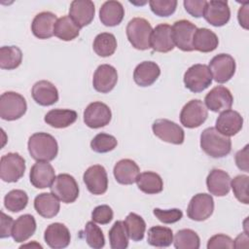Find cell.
I'll return each instance as SVG.
<instances>
[{"label": "cell", "mask_w": 249, "mask_h": 249, "mask_svg": "<svg viewBox=\"0 0 249 249\" xmlns=\"http://www.w3.org/2000/svg\"><path fill=\"white\" fill-rule=\"evenodd\" d=\"M30 156L37 161H51L58 153V145L55 138L46 132L32 134L27 143Z\"/></svg>", "instance_id": "1"}, {"label": "cell", "mask_w": 249, "mask_h": 249, "mask_svg": "<svg viewBox=\"0 0 249 249\" xmlns=\"http://www.w3.org/2000/svg\"><path fill=\"white\" fill-rule=\"evenodd\" d=\"M200 147L211 158H224L231 151V140L215 127H207L200 134Z\"/></svg>", "instance_id": "2"}, {"label": "cell", "mask_w": 249, "mask_h": 249, "mask_svg": "<svg viewBox=\"0 0 249 249\" xmlns=\"http://www.w3.org/2000/svg\"><path fill=\"white\" fill-rule=\"evenodd\" d=\"M126 37L133 48L145 51L150 49V38L153 28L150 22L143 18H134L126 25Z\"/></svg>", "instance_id": "3"}, {"label": "cell", "mask_w": 249, "mask_h": 249, "mask_svg": "<svg viewBox=\"0 0 249 249\" xmlns=\"http://www.w3.org/2000/svg\"><path fill=\"white\" fill-rule=\"evenodd\" d=\"M27 109L25 98L15 91H6L0 96V117L5 121L21 118Z\"/></svg>", "instance_id": "4"}, {"label": "cell", "mask_w": 249, "mask_h": 249, "mask_svg": "<svg viewBox=\"0 0 249 249\" xmlns=\"http://www.w3.org/2000/svg\"><path fill=\"white\" fill-rule=\"evenodd\" d=\"M185 87L192 92H200L212 83V75L205 64H194L184 74Z\"/></svg>", "instance_id": "5"}, {"label": "cell", "mask_w": 249, "mask_h": 249, "mask_svg": "<svg viewBox=\"0 0 249 249\" xmlns=\"http://www.w3.org/2000/svg\"><path fill=\"white\" fill-rule=\"evenodd\" d=\"M25 171V160L18 153H8L0 160V177L4 182L18 181Z\"/></svg>", "instance_id": "6"}, {"label": "cell", "mask_w": 249, "mask_h": 249, "mask_svg": "<svg viewBox=\"0 0 249 249\" xmlns=\"http://www.w3.org/2000/svg\"><path fill=\"white\" fill-rule=\"evenodd\" d=\"M50 188L52 193L64 203H72L79 196V186L75 178L67 173L55 176Z\"/></svg>", "instance_id": "7"}, {"label": "cell", "mask_w": 249, "mask_h": 249, "mask_svg": "<svg viewBox=\"0 0 249 249\" xmlns=\"http://www.w3.org/2000/svg\"><path fill=\"white\" fill-rule=\"evenodd\" d=\"M208 111L200 99H192L184 105L180 112V122L188 128L200 126L207 119Z\"/></svg>", "instance_id": "8"}, {"label": "cell", "mask_w": 249, "mask_h": 249, "mask_svg": "<svg viewBox=\"0 0 249 249\" xmlns=\"http://www.w3.org/2000/svg\"><path fill=\"white\" fill-rule=\"evenodd\" d=\"M209 70L217 83L224 84L230 81L235 73V60L228 53H219L209 62Z\"/></svg>", "instance_id": "9"}, {"label": "cell", "mask_w": 249, "mask_h": 249, "mask_svg": "<svg viewBox=\"0 0 249 249\" xmlns=\"http://www.w3.org/2000/svg\"><path fill=\"white\" fill-rule=\"evenodd\" d=\"M152 129L154 134L164 142L175 145H181L184 142L185 132L183 128L170 120L159 119L155 121Z\"/></svg>", "instance_id": "10"}, {"label": "cell", "mask_w": 249, "mask_h": 249, "mask_svg": "<svg viewBox=\"0 0 249 249\" xmlns=\"http://www.w3.org/2000/svg\"><path fill=\"white\" fill-rule=\"evenodd\" d=\"M213 211L214 200L211 195L200 193L191 198L187 208V215L191 220L201 222L208 219Z\"/></svg>", "instance_id": "11"}, {"label": "cell", "mask_w": 249, "mask_h": 249, "mask_svg": "<svg viewBox=\"0 0 249 249\" xmlns=\"http://www.w3.org/2000/svg\"><path fill=\"white\" fill-rule=\"evenodd\" d=\"M112 119L108 105L100 101L89 103L84 111V122L90 128H99L107 125Z\"/></svg>", "instance_id": "12"}, {"label": "cell", "mask_w": 249, "mask_h": 249, "mask_svg": "<svg viewBox=\"0 0 249 249\" xmlns=\"http://www.w3.org/2000/svg\"><path fill=\"white\" fill-rule=\"evenodd\" d=\"M196 26L187 19H180L172 25V38L174 45L183 52L194 51L193 38Z\"/></svg>", "instance_id": "13"}, {"label": "cell", "mask_w": 249, "mask_h": 249, "mask_svg": "<svg viewBox=\"0 0 249 249\" xmlns=\"http://www.w3.org/2000/svg\"><path fill=\"white\" fill-rule=\"evenodd\" d=\"M87 189L92 195H103L108 189L106 169L100 164L89 166L83 175Z\"/></svg>", "instance_id": "14"}, {"label": "cell", "mask_w": 249, "mask_h": 249, "mask_svg": "<svg viewBox=\"0 0 249 249\" xmlns=\"http://www.w3.org/2000/svg\"><path fill=\"white\" fill-rule=\"evenodd\" d=\"M202 17L208 23L216 27L227 24L231 18V10L228 2L222 0L206 2Z\"/></svg>", "instance_id": "15"}, {"label": "cell", "mask_w": 249, "mask_h": 249, "mask_svg": "<svg viewBox=\"0 0 249 249\" xmlns=\"http://www.w3.org/2000/svg\"><path fill=\"white\" fill-rule=\"evenodd\" d=\"M204 102L207 109L218 113L231 109L233 102V96L226 87L217 86L205 95Z\"/></svg>", "instance_id": "16"}, {"label": "cell", "mask_w": 249, "mask_h": 249, "mask_svg": "<svg viewBox=\"0 0 249 249\" xmlns=\"http://www.w3.org/2000/svg\"><path fill=\"white\" fill-rule=\"evenodd\" d=\"M118 82V73L114 66L110 64L99 65L92 79V86L94 89L101 93L111 91Z\"/></svg>", "instance_id": "17"}, {"label": "cell", "mask_w": 249, "mask_h": 249, "mask_svg": "<svg viewBox=\"0 0 249 249\" xmlns=\"http://www.w3.org/2000/svg\"><path fill=\"white\" fill-rule=\"evenodd\" d=\"M243 125V118L234 110H226L221 112L216 120L215 128L225 136H233L239 132Z\"/></svg>", "instance_id": "18"}, {"label": "cell", "mask_w": 249, "mask_h": 249, "mask_svg": "<svg viewBox=\"0 0 249 249\" xmlns=\"http://www.w3.org/2000/svg\"><path fill=\"white\" fill-rule=\"evenodd\" d=\"M150 47L159 53H168L175 47L172 38V27L167 23L158 24L152 31Z\"/></svg>", "instance_id": "19"}, {"label": "cell", "mask_w": 249, "mask_h": 249, "mask_svg": "<svg viewBox=\"0 0 249 249\" xmlns=\"http://www.w3.org/2000/svg\"><path fill=\"white\" fill-rule=\"evenodd\" d=\"M95 14L94 4L90 0H74L70 4L69 17L80 27L89 25Z\"/></svg>", "instance_id": "20"}, {"label": "cell", "mask_w": 249, "mask_h": 249, "mask_svg": "<svg viewBox=\"0 0 249 249\" xmlns=\"http://www.w3.org/2000/svg\"><path fill=\"white\" fill-rule=\"evenodd\" d=\"M30 183L37 189H45L52 186L55 179V172L48 161H37L30 169Z\"/></svg>", "instance_id": "21"}, {"label": "cell", "mask_w": 249, "mask_h": 249, "mask_svg": "<svg viewBox=\"0 0 249 249\" xmlns=\"http://www.w3.org/2000/svg\"><path fill=\"white\" fill-rule=\"evenodd\" d=\"M44 239L51 248L61 249L69 245L71 235L68 228L64 224L53 223L47 227Z\"/></svg>", "instance_id": "22"}, {"label": "cell", "mask_w": 249, "mask_h": 249, "mask_svg": "<svg viewBox=\"0 0 249 249\" xmlns=\"http://www.w3.org/2000/svg\"><path fill=\"white\" fill-rule=\"evenodd\" d=\"M31 95L34 101L41 106H51L58 100L57 89L53 84L46 80L38 81L33 85Z\"/></svg>", "instance_id": "23"}, {"label": "cell", "mask_w": 249, "mask_h": 249, "mask_svg": "<svg viewBox=\"0 0 249 249\" xmlns=\"http://www.w3.org/2000/svg\"><path fill=\"white\" fill-rule=\"evenodd\" d=\"M57 20L52 12H42L35 16L31 23L33 35L39 39H49L53 35V29Z\"/></svg>", "instance_id": "24"}, {"label": "cell", "mask_w": 249, "mask_h": 249, "mask_svg": "<svg viewBox=\"0 0 249 249\" xmlns=\"http://www.w3.org/2000/svg\"><path fill=\"white\" fill-rule=\"evenodd\" d=\"M206 186L211 195L225 196L231 190V177L226 171L214 168L209 172L206 178Z\"/></svg>", "instance_id": "25"}, {"label": "cell", "mask_w": 249, "mask_h": 249, "mask_svg": "<svg viewBox=\"0 0 249 249\" xmlns=\"http://www.w3.org/2000/svg\"><path fill=\"white\" fill-rule=\"evenodd\" d=\"M140 169L137 163L129 159L119 160L113 169L115 179L122 185H131L136 182Z\"/></svg>", "instance_id": "26"}, {"label": "cell", "mask_w": 249, "mask_h": 249, "mask_svg": "<svg viewBox=\"0 0 249 249\" xmlns=\"http://www.w3.org/2000/svg\"><path fill=\"white\" fill-rule=\"evenodd\" d=\"M160 75V68L154 61L140 62L133 71V80L140 87L153 85Z\"/></svg>", "instance_id": "27"}, {"label": "cell", "mask_w": 249, "mask_h": 249, "mask_svg": "<svg viewBox=\"0 0 249 249\" xmlns=\"http://www.w3.org/2000/svg\"><path fill=\"white\" fill-rule=\"evenodd\" d=\"M124 17V8L119 1H106L99 9V19L105 26L119 25Z\"/></svg>", "instance_id": "28"}, {"label": "cell", "mask_w": 249, "mask_h": 249, "mask_svg": "<svg viewBox=\"0 0 249 249\" xmlns=\"http://www.w3.org/2000/svg\"><path fill=\"white\" fill-rule=\"evenodd\" d=\"M34 208L40 216L51 219L59 212V199L53 193L39 194L34 199Z\"/></svg>", "instance_id": "29"}, {"label": "cell", "mask_w": 249, "mask_h": 249, "mask_svg": "<svg viewBox=\"0 0 249 249\" xmlns=\"http://www.w3.org/2000/svg\"><path fill=\"white\" fill-rule=\"evenodd\" d=\"M36 231L35 218L30 214L19 216L15 222L12 230V236L16 242L26 241Z\"/></svg>", "instance_id": "30"}, {"label": "cell", "mask_w": 249, "mask_h": 249, "mask_svg": "<svg viewBox=\"0 0 249 249\" xmlns=\"http://www.w3.org/2000/svg\"><path fill=\"white\" fill-rule=\"evenodd\" d=\"M218 44V36L212 30L205 27L196 28L193 38L194 50L201 53H210L216 50Z\"/></svg>", "instance_id": "31"}, {"label": "cell", "mask_w": 249, "mask_h": 249, "mask_svg": "<svg viewBox=\"0 0 249 249\" xmlns=\"http://www.w3.org/2000/svg\"><path fill=\"white\" fill-rule=\"evenodd\" d=\"M77 117L78 115L74 110L53 109L45 115L44 121L47 123V124L54 128H64L74 124Z\"/></svg>", "instance_id": "32"}, {"label": "cell", "mask_w": 249, "mask_h": 249, "mask_svg": "<svg viewBox=\"0 0 249 249\" xmlns=\"http://www.w3.org/2000/svg\"><path fill=\"white\" fill-rule=\"evenodd\" d=\"M136 183L139 190L148 195L159 194L163 189V182L161 177L153 171H145L139 173L136 179Z\"/></svg>", "instance_id": "33"}, {"label": "cell", "mask_w": 249, "mask_h": 249, "mask_svg": "<svg viewBox=\"0 0 249 249\" xmlns=\"http://www.w3.org/2000/svg\"><path fill=\"white\" fill-rule=\"evenodd\" d=\"M80 27L72 20L69 16H63L57 18L53 35L63 41H72L79 36Z\"/></svg>", "instance_id": "34"}, {"label": "cell", "mask_w": 249, "mask_h": 249, "mask_svg": "<svg viewBox=\"0 0 249 249\" xmlns=\"http://www.w3.org/2000/svg\"><path fill=\"white\" fill-rule=\"evenodd\" d=\"M92 48L97 55L102 57L110 56L117 49V39L112 33H99L93 40Z\"/></svg>", "instance_id": "35"}, {"label": "cell", "mask_w": 249, "mask_h": 249, "mask_svg": "<svg viewBox=\"0 0 249 249\" xmlns=\"http://www.w3.org/2000/svg\"><path fill=\"white\" fill-rule=\"evenodd\" d=\"M147 241L155 247H168L173 242L172 230L163 226H155L149 229Z\"/></svg>", "instance_id": "36"}, {"label": "cell", "mask_w": 249, "mask_h": 249, "mask_svg": "<svg viewBox=\"0 0 249 249\" xmlns=\"http://www.w3.org/2000/svg\"><path fill=\"white\" fill-rule=\"evenodd\" d=\"M22 60V53L16 46H3L0 49V68L13 70L18 68Z\"/></svg>", "instance_id": "37"}, {"label": "cell", "mask_w": 249, "mask_h": 249, "mask_svg": "<svg viewBox=\"0 0 249 249\" xmlns=\"http://www.w3.org/2000/svg\"><path fill=\"white\" fill-rule=\"evenodd\" d=\"M108 235L112 249H125L128 246L129 236L124 221L115 222Z\"/></svg>", "instance_id": "38"}, {"label": "cell", "mask_w": 249, "mask_h": 249, "mask_svg": "<svg viewBox=\"0 0 249 249\" xmlns=\"http://www.w3.org/2000/svg\"><path fill=\"white\" fill-rule=\"evenodd\" d=\"M173 243L176 249H198L200 239L195 231L183 229L175 233Z\"/></svg>", "instance_id": "39"}, {"label": "cell", "mask_w": 249, "mask_h": 249, "mask_svg": "<svg viewBox=\"0 0 249 249\" xmlns=\"http://www.w3.org/2000/svg\"><path fill=\"white\" fill-rule=\"evenodd\" d=\"M124 225L130 239L133 241L143 239L146 231V223L141 216L136 213H129L124 220Z\"/></svg>", "instance_id": "40"}, {"label": "cell", "mask_w": 249, "mask_h": 249, "mask_svg": "<svg viewBox=\"0 0 249 249\" xmlns=\"http://www.w3.org/2000/svg\"><path fill=\"white\" fill-rule=\"evenodd\" d=\"M28 203V196L22 190H12L4 197V205L11 212L23 210Z\"/></svg>", "instance_id": "41"}, {"label": "cell", "mask_w": 249, "mask_h": 249, "mask_svg": "<svg viewBox=\"0 0 249 249\" xmlns=\"http://www.w3.org/2000/svg\"><path fill=\"white\" fill-rule=\"evenodd\" d=\"M118 141L115 136L104 132L96 134L90 141V148L95 153L103 154L114 150L117 147Z\"/></svg>", "instance_id": "42"}, {"label": "cell", "mask_w": 249, "mask_h": 249, "mask_svg": "<svg viewBox=\"0 0 249 249\" xmlns=\"http://www.w3.org/2000/svg\"><path fill=\"white\" fill-rule=\"evenodd\" d=\"M86 241L93 249H100L105 245V238L101 229L92 221L88 222L85 226Z\"/></svg>", "instance_id": "43"}, {"label": "cell", "mask_w": 249, "mask_h": 249, "mask_svg": "<svg viewBox=\"0 0 249 249\" xmlns=\"http://www.w3.org/2000/svg\"><path fill=\"white\" fill-rule=\"evenodd\" d=\"M248 182H249V177L248 175H245V174L237 175L231 180V187L232 189L234 196L238 201L244 204L249 203Z\"/></svg>", "instance_id": "44"}, {"label": "cell", "mask_w": 249, "mask_h": 249, "mask_svg": "<svg viewBox=\"0 0 249 249\" xmlns=\"http://www.w3.org/2000/svg\"><path fill=\"white\" fill-rule=\"evenodd\" d=\"M152 12L159 17L171 16L177 7L176 0H151L149 1Z\"/></svg>", "instance_id": "45"}, {"label": "cell", "mask_w": 249, "mask_h": 249, "mask_svg": "<svg viewBox=\"0 0 249 249\" xmlns=\"http://www.w3.org/2000/svg\"><path fill=\"white\" fill-rule=\"evenodd\" d=\"M154 215L163 224H173L180 221L183 217V212L178 208H172L162 210L160 208H154Z\"/></svg>", "instance_id": "46"}, {"label": "cell", "mask_w": 249, "mask_h": 249, "mask_svg": "<svg viewBox=\"0 0 249 249\" xmlns=\"http://www.w3.org/2000/svg\"><path fill=\"white\" fill-rule=\"evenodd\" d=\"M113 216H114V213L112 208L106 204L96 206L91 212L92 221L94 223L101 224V225L109 224L112 221Z\"/></svg>", "instance_id": "47"}, {"label": "cell", "mask_w": 249, "mask_h": 249, "mask_svg": "<svg viewBox=\"0 0 249 249\" xmlns=\"http://www.w3.org/2000/svg\"><path fill=\"white\" fill-rule=\"evenodd\" d=\"M207 248L208 249H216V248H234L233 240L226 234L219 233L215 234L212 237L208 239L207 242Z\"/></svg>", "instance_id": "48"}, {"label": "cell", "mask_w": 249, "mask_h": 249, "mask_svg": "<svg viewBox=\"0 0 249 249\" xmlns=\"http://www.w3.org/2000/svg\"><path fill=\"white\" fill-rule=\"evenodd\" d=\"M206 2L205 0H185L183 4L187 13L195 18H200L203 16Z\"/></svg>", "instance_id": "49"}, {"label": "cell", "mask_w": 249, "mask_h": 249, "mask_svg": "<svg viewBox=\"0 0 249 249\" xmlns=\"http://www.w3.org/2000/svg\"><path fill=\"white\" fill-rule=\"evenodd\" d=\"M1 226H0V237L6 238L12 235V230L14 226V220L11 216L6 215L3 211H1Z\"/></svg>", "instance_id": "50"}, {"label": "cell", "mask_w": 249, "mask_h": 249, "mask_svg": "<svg viewBox=\"0 0 249 249\" xmlns=\"http://www.w3.org/2000/svg\"><path fill=\"white\" fill-rule=\"evenodd\" d=\"M248 148L249 145H246L243 149L239 150L235 154V163L240 170L245 172L249 171V158H248Z\"/></svg>", "instance_id": "51"}, {"label": "cell", "mask_w": 249, "mask_h": 249, "mask_svg": "<svg viewBox=\"0 0 249 249\" xmlns=\"http://www.w3.org/2000/svg\"><path fill=\"white\" fill-rule=\"evenodd\" d=\"M248 2H246L239 8L237 14L238 22L244 29H248Z\"/></svg>", "instance_id": "52"}, {"label": "cell", "mask_w": 249, "mask_h": 249, "mask_svg": "<svg viewBox=\"0 0 249 249\" xmlns=\"http://www.w3.org/2000/svg\"><path fill=\"white\" fill-rule=\"evenodd\" d=\"M234 248L248 247V234L246 232H242L233 240Z\"/></svg>", "instance_id": "53"}]
</instances>
